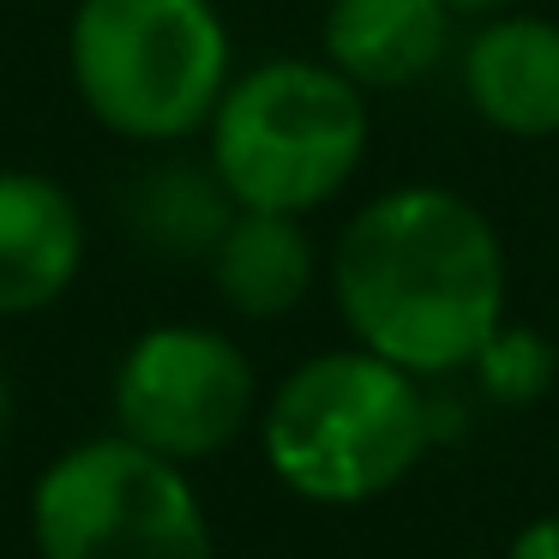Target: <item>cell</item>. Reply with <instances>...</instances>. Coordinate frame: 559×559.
Here are the masks:
<instances>
[{"instance_id": "obj_1", "label": "cell", "mask_w": 559, "mask_h": 559, "mask_svg": "<svg viewBox=\"0 0 559 559\" xmlns=\"http://www.w3.org/2000/svg\"><path fill=\"white\" fill-rule=\"evenodd\" d=\"M331 289L355 343L415 379L457 373L506 325V253L469 199L397 187L337 235Z\"/></svg>"}, {"instance_id": "obj_2", "label": "cell", "mask_w": 559, "mask_h": 559, "mask_svg": "<svg viewBox=\"0 0 559 559\" xmlns=\"http://www.w3.org/2000/svg\"><path fill=\"white\" fill-rule=\"evenodd\" d=\"M433 439L421 379L361 343L301 361L265 403V463L313 506H361L397 487Z\"/></svg>"}, {"instance_id": "obj_3", "label": "cell", "mask_w": 559, "mask_h": 559, "mask_svg": "<svg viewBox=\"0 0 559 559\" xmlns=\"http://www.w3.org/2000/svg\"><path fill=\"white\" fill-rule=\"evenodd\" d=\"M67 79L103 133L181 145L211 127L235 79L229 25L211 0H79Z\"/></svg>"}, {"instance_id": "obj_4", "label": "cell", "mask_w": 559, "mask_h": 559, "mask_svg": "<svg viewBox=\"0 0 559 559\" xmlns=\"http://www.w3.org/2000/svg\"><path fill=\"white\" fill-rule=\"evenodd\" d=\"M211 169L241 211L307 217L349 187L367 157L361 85L331 61L277 55L229 79L205 127Z\"/></svg>"}, {"instance_id": "obj_5", "label": "cell", "mask_w": 559, "mask_h": 559, "mask_svg": "<svg viewBox=\"0 0 559 559\" xmlns=\"http://www.w3.org/2000/svg\"><path fill=\"white\" fill-rule=\"evenodd\" d=\"M31 542L43 559H217L181 463L127 433L85 439L37 475Z\"/></svg>"}, {"instance_id": "obj_6", "label": "cell", "mask_w": 559, "mask_h": 559, "mask_svg": "<svg viewBox=\"0 0 559 559\" xmlns=\"http://www.w3.org/2000/svg\"><path fill=\"white\" fill-rule=\"evenodd\" d=\"M253 361L211 325H151L115 367V427L157 457H217L253 421Z\"/></svg>"}, {"instance_id": "obj_7", "label": "cell", "mask_w": 559, "mask_h": 559, "mask_svg": "<svg viewBox=\"0 0 559 559\" xmlns=\"http://www.w3.org/2000/svg\"><path fill=\"white\" fill-rule=\"evenodd\" d=\"M85 211L55 175L0 169V319L55 307L85 271Z\"/></svg>"}, {"instance_id": "obj_8", "label": "cell", "mask_w": 559, "mask_h": 559, "mask_svg": "<svg viewBox=\"0 0 559 559\" xmlns=\"http://www.w3.org/2000/svg\"><path fill=\"white\" fill-rule=\"evenodd\" d=\"M463 97L493 133H559V25L554 19H493L463 43Z\"/></svg>"}, {"instance_id": "obj_9", "label": "cell", "mask_w": 559, "mask_h": 559, "mask_svg": "<svg viewBox=\"0 0 559 559\" xmlns=\"http://www.w3.org/2000/svg\"><path fill=\"white\" fill-rule=\"evenodd\" d=\"M451 0H331L325 61L361 91L421 85L451 55Z\"/></svg>"}, {"instance_id": "obj_10", "label": "cell", "mask_w": 559, "mask_h": 559, "mask_svg": "<svg viewBox=\"0 0 559 559\" xmlns=\"http://www.w3.org/2000/svg\"><path fill=\"white\" fill-rule=\"evenodd\" d=\"M211 283L241 319H283L313 289V241L289 211H235L211 247Z\"/></svg>"}, {"instance_id": "obj_11", "label": "cell", "mask_w": 559, "mask_h": 559, "mask_svg": "<svg viewBox=\"0 0 559 559\" xmlns=\"http://www.w3.org/2000/svg\"><path fill=\"white\" fill-rule=\"evenodd\" d=\"M235 211L241 205H235L229 187L217 181L211 157H205V169H193V163H163V169L139 175L133 193H127V223H133V235L151 241L157 253H175V259H187V253L211 259V247L229 229Z\"/></svg>"}, {"instance_id": "obj_12", "label": "cell", "mask_w": 559, "mask_h": 559, "mask_svg": "<svg viewBox=\"0 0 559 559\" xmlns=\"http://www.w3.org/2000/svg\"><path fill=\"white\" fill-rule=\"evenodd\" d=\"M469 367L481 373V391L499 403H535L554 385V349L523 325H499Z\"/></svg>"}, {"instance_id": "obj_13", "label": "cell", "mask_w": 559, "mask_h": 559, "mask_svg": "<svg viewBox=\"0 0 559 559\" xmlns=\"http://www.w3.org/2000/svg\"><path fill=\"white\" fill-rule=\"evenodd\" d=\"M506 559H559V518H535L530 530H518Z\"/></svg>"}, {"instance_id": "obj_14", "label": "cell", "mask_w": 559, "mask_h": 559, "mask_svg": "<svg viewBox=\"0 0 559 559\" xmlns=\"http://www.w3.org/2000/svg\"><path fill=\"white\" fill-rule=\"evenodd\" d=\"M457 13H487V7H506V0H451Z\"/></svg>"}, {"instance_id": "obj_15", "label": "cell", "mask_w": 559, "mask_h": 559, "mask_svg": "<svg viewBox=\"0 0 559 559\" xmlns=\"http://www.w3.org/2000/svg\"><path fill=\"white\" fill-rule=\"evenodd\" d=\"M7 415H13V397H7V373H0V433H7Z\"/></svg>"}]
</instances>
